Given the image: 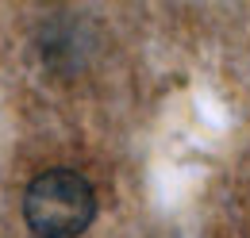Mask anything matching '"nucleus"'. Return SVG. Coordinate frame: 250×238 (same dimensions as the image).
<instances>
[{
	"label": "nucleus",
	"mask_w": 250,
	"mask_h": 238,
	"mask_svg": "<svg viewBox=\"0 0 250 238\" xmlns=\"http://www.w3.org/2000/svg\"><path fill=\"white\" fill-rule=\"evenodd\" d=\"M23 215L39 238H77L96 219V192L81 173L50 169L27 184Z\"/></svg>",
	"instance_id": "f257e3e1"
}]
</instances>
